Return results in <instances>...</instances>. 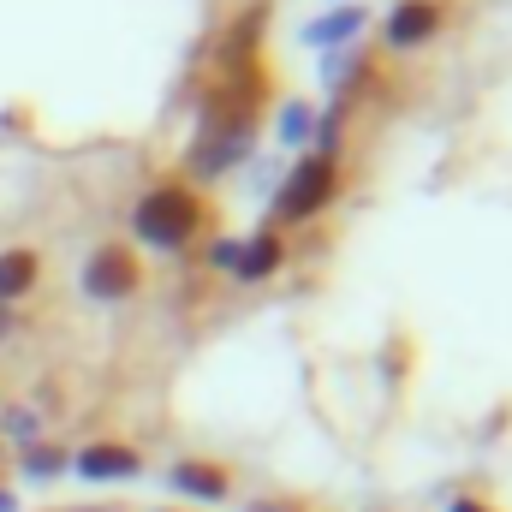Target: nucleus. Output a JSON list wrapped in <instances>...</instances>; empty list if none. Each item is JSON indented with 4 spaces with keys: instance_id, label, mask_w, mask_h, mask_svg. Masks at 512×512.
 Instances as JSON below:
<instances>
[{
    "instance_id": "f257e3e1",
    "label": "nucleus",
    "mask_w": 512,
    "mask_h": 512,
    "mask_svg": "<svg viewBox=\"0 0 512 512\" xmlns=\"http://www.w3.org/2000/svg\"><path fill=\"white\" fill-rule=\"evenodd\" d=\"M191 233H197V203H191L185 191H155V197H143V209H137V239H149V245H161V251H179Z\"/></svg>"
},
{
    "instance_id": "f03ea898",
    "label": "nucleus",
    "mask_w": 512,
    "mask_h": 512,
    "mask_svg": "<svg viewBox=\"0 0 512 512\" xmlns=\"http://www.w3.org/2000/svg\"><path fill=\"white\" fill-rule=\"evenodd\" d=\"M328 197H334V161H328V155H310V161L286 179V191L274 197V215H280V221H310Z\"/></svg>"
},
{
    "instance_id": "7ed1b4c3",
    "label": "nucleus",
    "mask_w": 512,
    "mask_h": 512,
    "mask_svg": "<svg viewBox=\"0 0 512 512\" xmlns=\"http://www.w3.org/2000/svg\"><path fill=\"white\" fill-rule=\"evenodd\" d=\"M131 286H137V268H131L126 251H102L90 268H84V292L102 298V304H108V298H126Z\"/></svg>"
},
{
    "instance_id": "20e7f679",
    "label": "nucleus",
    "mask_w": 512,
    "mask_h": 512,
    "mask_svg": "<svg viewBox=\"0 0 512 512\" xmlns=\"http://www.w3.org/2000/svg\"><path fill=\"white\" fill-rule=\"evenodd\" d=\"M435 24H441V6H435V0H399L393 18H387V42H393V48H411V42H423Z\"/></svg>"
},
{
    "instance_id": "39448f33",
    "label": "nucleus",
    "mask_w": 512,
    "mask_h": 512,
    "mask_svg": "<svg viewBox=\"0 0 512 512\" xmlns=\"http://www.w3.org/2000/svg\"><path fill=\"white\" fill-rule=\"evenodd\" d=\"M72 471L84 483H120V477H137V453H126V447H90V453L72 459Z\"/></svg>"
},
{
    "instance_id": "423d86ee",
    "label": "nucleus",
    "mask_w": 512,
    "mask_h": 512,
    "mask_svg": "<svg viewBox=\"0 0 512 512\" xmlns=\"http://www.w3.org/2000/svg\"><path fill=\"white\" fill-rule=\"evenodd\" d=\"M358 24H364V6H340V12H328V18H316V24L304 30V42H310V48H334V42L358 36Z\"/></svg>"
},
{
    "instance_id": "0eeeda50",
    "label": "nucleus",
    "mask_w": 512,
    "mask_h": 512,
    "mask_svg": "<svg viewBox=\"0 0 512 512\" xmlns=\"http://www.w3.org/2000/svg\"><path fill=\"white\" fill-rule=\"evenodd\" d=\"M36 286V256L30 251H0V304L24 298Z\"/></svg>"
},
{
    "instance_id": "6e6552de",
    "label": "nucleus",
    "mask_w": 512,
    "mask_h": 512,
    "mask_svg": "<svg viewBox=\"0 0 512 512\" xmlns=\"http://www.w3.org/2000/svg\"><path fill=\"white\" fill-rule=\"evenodd\" d=\"M167 483H173V489H185V495H203V501H221V495H227V477H221V471H209V465H173V471H167Z\"/></svg>"
},
{
    "instance_id": "1a4fd4ad",
    "label": "nucleus",
    "mask_w": 512,
    "mask_h": 512,
    "mask_svg": "<svg viewBox=\"0 0 512 512\" xmlns=\"http://www.w3.org/2000/svg\"><path fill=\"white\" fill-rule=\"evenodd\" d=\"M274 268H280V245H274V239H251V245H239V262H233L239 280H262V274H274Z\"/></svg>"
},
{
    "instance_id": "9d476101",
    "label": "nucleus",
    "mask_w": 512,
    "mask_h": 512,
    "mask_svg": "<svg viewBox=\"0 0 512 512\" xmlns=\"http://www.w3.org/2000/svg\"><path fill=\"white\" fill-rule=\"evenodd\" d=\"M239 155H251V137H209V143L197 149V173H221V167H233Z\"/></svg>"
},
{
    "instance_id": "9b49d317",
    "label": "nucleus",
    "mask_w": 512,
    "mask_h": 512,
    "mask_svg": "<svg viewBox=\"0 0 512 512\" xmlns=\"http://www.w3.org/2000/svg\"><path fill=\"white\" fill-rule=\"evenodd\" d=\"M60 465H66V459H60L54 447H30V453H24V471H30V477H54Z\"/></svg>"
},
{
    "instance_id": "f8f14e48",
    "label": "nucleus",
    "mask_w": 512,
    "mask_h": 512,
    "mask_svg": "<svg viewBox=\"0 0 512 512\" xmlns=\"http://www.w3.org/2000/svg\"><path fill=\"white\" fill-rule=\"evenodd\" d=\"M209 262H215V268H233V262H239V245H233V239H221V245H209Z\"/></svg>"
},
{
    "instance_id": "ddd939ff",
    "label": "nucleus",
    "mask_w": 512,
    "mask_h": 512,
    "mask_svg": "<svg viewBox=\"0 0 512 512\" xmlns=\"http://www.w3.org/2000/svg\"><path fill=\"white\" fill-rule=\"evenodd\" d=\"M6 429H12V435H24V441H30V435H36V417H30V411H12V417H6Z\"/></svg>"
},
{
    "instance_id": "4468645a",
    "label": "nucleus",
    "mask_w": 512,
    "mask_h": 512,
    "mask_svg": "<svg viewBox=\"0 0 512 512\" xmlns=\"http://www.w3.org/2000/svg\"><path fill=\"white\" fill-rule=\"evenodd\" d=\"M447 512H477V507H471V501H453V507H447Z\"/></svg>"
},
{
    "instance_id": "2eb2a0df",
    "label": "nucleus",
    "mask_w": 512,
    "mask_h": 512,
    "mask_svg": "<svg viewBox=\"0 0 512 512\" xmlns=\"http://www.w3.org/2000/svg\"><path fill=\"white\" fill-rule=\"evenodd\" d=\"M0 512H12V495H6V489H0Z\"/></svg>"
},
{
    "instance_id": "dca6fc26",
    "label": "nucleus",
    "mask_w": 512,
    "mask_h": 512,
    "mask_svg": "<svg viewBox=\"0 0 512 512\" xmlns=\"http://www.w3.org/2000/svg\"><path fill=\"white\" fill-rule=\"evenodd\" d=\"M6 328H12V316H6V310H0V334H6Z\"/></svg>"
},
{
    "instance_id": "f3484780",
    "label": "nucleus",
    "mask_w": 512,
    "mask_h": 512,
    "mask_svg": "<svg viewBox=\"0 0 512 512\" xmlns=\"http://www.w3.org/2000/svg\"><path fill=\"white\" fill-rule=\"evenodd\" d=\"M251 512H274V507H251Z\"/></svg>"
}]
</instances>
